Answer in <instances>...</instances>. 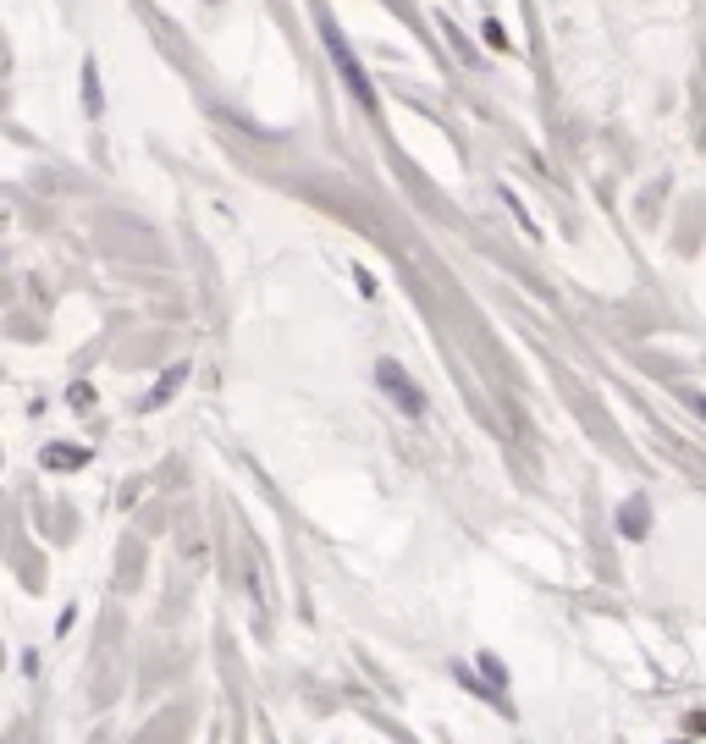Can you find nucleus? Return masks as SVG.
<instances>
[{
    "instance_id": "nucleus-1",
    "label": "nucleus",
    "mask_w": 706,
    "mask_h": 744,
    "mask_svg": "<svg viewBox=\"0 0 706 744\" xmlns=\"http://www.w3.org/2000/svg\"><path fill=\"white\" fill-rule=\"evenodd\" d=\"M375 381H381V392H386L403 414H426V397H419V386L408 381V370H403L397 359H381V364H375Z\"/></svg>"
},
{
    "instance_id": "nucleus-4",
    "label": "nucleus",
    "mask_w": 706,
    "mask_h": 744,
    "mask_svg": "<svg viewBox=\"0 0 706 744\" xmlns=\"http://www.w3.org/2000/svg\"><path fill=\"white\" fill-rule=\"evenodd\" d=\"M690 408H695V414L706 419V397H701V392H690Z\"/></svg>"
},
{
    "instance_id": "nucleus-3",
    "label": "nucleus",
    "mask_w": 706,
    "mask_h": 744,
    "mask_svg": "<svg viewBox=\"0 0 706 744\" xmlns=\"http://www.w3.org/2000/svg\"><path fill=\"white\" fill-rule=\"evenodd\" d=\"M624 535H646V502H629V508H624Z\"/></svg>"
},
{
    "instance_id": "nucleus-2",
    "label": "nucleus",
    "mask_w": 706,
    "mask_h": 744,
    "mask_svg": "<svg viewBox=\"0 0 706 744\" xmlns=\"http://www.w3.org/2000/svg\"><path fill=\"white\" fill-rule=\"evenodd\" d=\"M326 50H332V61L343 67V78H348V89H354V94H359L364 105H375V94H370V83H364V72H359V61L348 56V45H343V34H337L332 23H326Z\"/></svg>"
}]
</instances>
